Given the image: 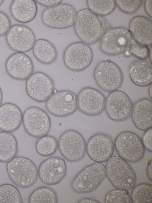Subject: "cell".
<instances>
[{
	"label": "cell",
	"instance_id": "obj_1",
	"mask_svg": "<svg viewBox=\"0 0 152 203\" xmlns=\"http://www.w3.org/2000/svg\"><path fill=\"white\" fill-rule=\"evenodd\" d=\"M74 26L77 36L82 42L88 45L98 42L104 32L99 17L88 9L77 13Z\"/></svg>",
	"mask_w": 152,
	"mask_h": 203
},
{
	"label": "cell",
	"instance_id": "obj_2",
	"mask_svg": "<svg viewBox=\"0 0 152 203\" xmlns=\"http://www.w3.org/2000/svg\"><path fill=\"white\" fill-rule=\"evenodd\" d=\"M105 169L107 178L117 189L128 190L135 186V172L127 161L119 155L112 156L107 161Z\"/></svg>",
	"mask_w": 152,
	"mask_h": 203
},
{
	"label": "cell",
	"instance_id": "obj_3",
	"mask_svg": "<svg viewBox=\"0 0 152 203\" xmlns=\"http://www.w3.org/2000/svg\"><path fill=\"white\" fill-rule=\"evenodd\" d=\"M6 169L11 181L20 188L30 187L37 180V167L31 160L27 157H15L7 162Z\"/></svg>",
	"mask_w": 152,
	"mask_h": 203
},
{
	"label": "cell",
	"instance_id": "obj_4",
	"mask_svg": "<svg viewBox=\"0 0 152 203\" xmlns=\"http://www.w3.org/2000/svg\"><path fill=\"white\" fill-rule=\"evenodd\" d=\"M106 177L105 166L95 162L86 166L75 176L71 188L77 193H89L96 189Z\"/></svg>",
	"mask_w": 152,
	"mask_h": 203
},
{
	"label": "cell",
	"instance_id": "obj_5",
	"mask_svg": "<svg viewBox=\"0 0 152 203\" xmlns=\"http://www.w3.org/2000/svg\"><path fill=\"white\" fill-rule=\"evenodd\" d=\"M115 149L118 155L126 161L136 163L141 160L145 149L142 139L135 133L126 131L120 133L114 142Z\"/></svg>",
	"mask_w": 152,
	"mask_h": 203
},
{
	"label": "cell",
	"instance_id": "obj_6",
	"mask_svg": "<svg viewBox=\"0 0 152 203\" xmlns=\"http://www.w3.org/2000/svg\"><path fill=\"white\" fill-rule=\"evenodd\" d=\"M93 76L98 86L107 92L117 90L121 86L124 80L123 74L120 68L109 60L101 62L96 66Z\"/></svg>",
	"mask_w": 152,
	"mask_h": 203
},
{
	"label": "cell",
	"instance_id": "obj_7",
	"mask_svg": "<svg viewBox=\"0 0 152 203\" xmlns=\"http://www.w3.org/2000/svg\"><path fill=\"white\" fill-rule=\"evenodd\" d=\"M58 148L61 155L66 160L75 162L82 159L86 151V144L82 134L76 130H67L60 136Z\"/></svg>",
	"mask_w": 152,
	"mask_h": 203
},
{
	"label": "cell",
	"instance_id": "obj_8",
	"mask_svg": "<svg viewBox=\"0 0 152 203\" xmlns=\"http://www.w3.org/2000/svg\"><path fill=\"white\" fill-rule=\"evenodd\" d=\"M77 13L72 5L60 4L44 10L42 14V21L43 24L48 27L65 29L74 25Z\"/></svg>",
	"mask_w": 152,
	"mask_h": 203
},
{
	"label": "cell",
	"instance_id": "obj_9",
	"mask_svg": "<svg viewBox=\"0 0 152 203\" xmlns=\"http://www.w3.org/2000/svg\"><path fill=\"white\" fill-rule=\"evenodd\" d=\"M132 37L129 30L119 27L107 30L101 39L102 51L109 55H116L125 52Z\"/></svg>",
	"mask_w": 152,
	"mask_h": 203
},
{
	"label": "cell",
	"instance_id": "obj_10",
	"mask_svg": "<svg viewBox=\"0 0 152 203\" xmlns=\"http://www.w3.org/2000/svg\"><path fill=\"white\" fill-rule=\"evenodd\" d=\"M24 129L30 136L39 138L46 135L51 127V121L48 114L41 108L32 106L27 109L23 114Z\"/></svg>",
	"mask_w": 152,
	"mask_h": 203
},
{
	"label": "cell",
	"instance_id": "obj_11",
	"mask_svg": "<svg viewBox=\"0 0 152 203\" xmlns=\"http://www.w3.org/2000/svg\"><path fill=\"white\" fill-rule=\"evenodd\" d=\"M93 53L89 46L82 42H75L69 45L65 49L63 60L66 67L70 70L80 72L90 65Z\"/></svg>",
	"mask_w": 152,
	"mask_h": 203
},
{
	"label": "cell",
	"instance_id": "obj_12",
	"mask_svg": "<svg viewBox=\"0 0 152 203\" xmlns=\"http://www.w3.org/2000/svg\"><path fill=\"white\" fill-rule=\"evenodd\" d=\"M133 104L128 95L124 92L116 90L108 94L106 99L105 109L111 120L122 121L131 115Z\"/></svg>",
	"mask_w": 152,
	"mask_h": 203
},
{
	"label": "cell",
	"instance_id": "obj_13",
	"mask_svg": "<svg viewBox=\"0 0 152 203\" xmlns=\"http://www.w3.org/2000/svg\"><path fill=\"white\" fill-rule=\"evenodd\" d=\"M26 90L28 96L38 102H44L53 93L54 84L53 80L43 72L33 73L26 80Z\"/></svg>",
	"mask_w": 152,
	"mask_h": 203
},
{
	"label": "cell",
	"instance_id": "obj_14",
	"mask_svg": "<svg viewBox=\"0 0 152 203\" xmlns=\"http://www.w3.org/2000/svg\"><path fill=\"white\" fill-rule=\"evenodd\" d=\"M45 107L48 111L54 116H67L74 113L77 109V96L68 90L57 91L46 101Z\"/></svg>",
	"mask_w": 152,
	"mask_h": 203
},
{
	"label": "cell",
	"instance_id": "obj_15",
	"mask_svg": "<svg viewBox=\"0 0 152 203\" xmlns=\"http://www.w3.org/2000/svg\"><path fill=\"white\" fill-rule=\"evenodd\" d=\"M6 40L11 50L24 53L31 50L36 40L33 31L28 26L20 24L11 26L6 34Z\"/></svg>",
	"mask_w": 152,
	"mask_h": 203
},
{
	"label": "cell",
	"instance_id": "obj_16",
	"mask_svg": "<svg viewBox=\"0 0 152 203\" xmlns=\"http://www.w3.org/2000/svg\"><path fill=\"white\" fill-rule=\"evenodd\" d=\"M77 100V109L87 115H99L105 109L106 98L96 88L91 87L83 88L78 94Z\"/></svg>",
	"mask_w": 152,
	"mask_h": 203
},
{
	"label": "cell",
	"instance_id": "obj_17",
	"mask_svg": "<svg viewBox=\"0 0 152 203\" xmlns=\"http://www.w3.org/2000/svg\"><path fill=\"white\" fill-rule=\"evenodd\" d=\"M115 149L111 137L102 133L92 136L86 145V151L89 157L95 162H105L113 155Z\"/></svg>",
	"mask_w": 152,
	"mask_h": 203
},
{
	"label": "cell",
	"instance_id": "obj_18",
	"mask_svg": "<svg viewBox=\"0 0 152 203\" xmlns=\"http://www.w3.org/2000/svg\"><path fill=\"white\" fill-rule=\"evenodd\" d=\"M66 172V165L64 160L59 157H53L46 159L40 164L38 176L44 184L54 185L63 179Z\"/></svg>",
	"mask_w": 152,
	"mask_h": 203
},
{
	"label": "cell",
	"instance_id": "obj_19",
	"mask_svg": "<svg viewBox=\"0 0 152 203\" xmlns=\"http://www.w3.org/2000/svg\"><path fill=\"white\" fill-rule=\"evenodd\" d=\"M6 71L11 78L16 80H26L33 73L34 66L31 58L24 53L11 54L5 63Z\"/></svg>",
	"mask_w": 152,
	"mask_h": 203
},
{
	"label": "cell",
	"instance_id": "obj_20",
	"mask_svg": "<svg viewBox=\"0 0 152 203\" xmlns=\"http://www.w3.org/2000/svg\"><path fill=\"white\" fill-rule=\"evenodd\" d=\"M151 100L143 98L133 104L131 116L133 122L138 129L143 131L152 128Z\"/></svg>",
	"mask_w": 152,
	"mask_h": 203
},
{
	"label": "cell",
	"instance_id": "obj_21",
	"mask_svg": "<svg viewBox=\"0 0 152 203\" xmlns=\"http://www.w3.org/2000/svg\"><path fill=\"white\" fill-rule=\"evenodd\" d=\"M22 111L15 104L7 102L0 106V130L13 132L19 129L22 122Z\"/></svg>",
	"mask_w": 152,
	"mask_h": 203
},
{
	"label": "cell",
	"instance_id": "obj_22",
	"mask_svg": "<svg viewBox=\"0 0 152 203\" xmlns=\"http://www.w3.org/2000/svg\"><path fill=\"white\" fill-rule=\"evenodd\" d=\"M129 27L135 40L148 46H151L152 22L150 19L142 16H135L131 20Z\"/></svg>",
	"mask_w": 152,
	"mask_h": 203
},
{
	"label": "cell",
	"instance_id": "obj_23",
	"mask_svg": "<svg viewBox=\"0 0 152 203\" xmlns=\"http://www.w3.org/2000/svg\"><path fill=\"white\" fill-rule=\"evenodd\" d=\"M10 11L12 18L23 24L33 21L37 13L36 2L33 0H13L11 2Z\"/></svg>",
	"mask_w": 152,
	"mask_h": 203
},
{
	"label": "cell",
	"instance_id": "obj_24",
	"mask_svg": "<svg viewBox=\"0 0 152 203\" xmlns=\"http://www.w3.org/2000/svg\"><path fill=\"white\" fill-rule=\"evenodd\" d=\"M130 78L135 85L144 87L151 84L152 69L148 63L142 60L132 62L129 68Z\"/></svg>",
	"mask_w": 152,
	"mask_h": 203
},
{
	"label": "cell",
	"instance_id": "obj_25",
	"mask_svg": "<svg viewBox=\"0 0 152 203\" xmlns=\"http://www.w3.org/2000/svg\"><path fill=\"white\" fill-rule=\"evenodd\" d=\"M33 55L39 62L49 65L54 62L58 57L57 51L50 42L39 39L36 40L32 48Z\"/></svg>",
	"mask_w": 152,
	"mask_h": 203
},
{
	"label": "cell",
	"instance_id": "obj_26",
	"mask_svg": "<svg viewBox=\"0 0 152 203\" xmlns=\"http://www.w3.org/2000/svg\"><path fill=\"white\" fill-rule=\"evenodd\" d=\"M18 151L17 141L14 135L10 132H0V162H9L16 156Z\"/></svg>",
	"mask_w": 152,
	"mask_h": 203
},
{
	"label": "cell",
	"instance_id": "obj_27",
	"mask_svg": "<svg viewBox=\"0 0 152 203\" xmlns=\"http://www.w3.org/2000/svg\"><path fill=\"white\" fill-rule=\"evenodd\" d=\"M29 202L30 203H56L58 202V198L53 189L48 187H41L32 192Z\"/></svg>",
	"mask_w": 152,
	"mask_h": 203
},
{
	"label": "cell",
	"instance_id": "obj_28",
	"mask_svg": "<svg viewBox=\"0 0 152 203\" xmlns=\"http://www.w3.org/2000/svg\"><path fill=\"white\" fill-rule=\"evenodd\" d=\"M35 147L39 155L50 156L56 152L58 147V141L54 136L47 135L39 138L36 142Z\"/></svg>",
	"mask_w": 152,
	"mask_h": 203
},
{
	"label": "cell",
	"instance_id": "obj_29",
	"mask_svg": "<svg viewBox=\"0 0 152 203\" xmlns=\"http://www.w3.org/2000/svg\"><path fill=\"white\" fill-rule=\"evenodd\" d=\"M133 188L131 196L132 203H152V185L142 183Z\"/></svg>",
	"mask_w": 152,
	"mask_h": 203
},
{
	"label": "cell",
	"instance_id": "obj_30",
	"mask_svg": "<svg viewBox=\"0 0 152 203\" xmlns=\"http://www.w3.org/2000/svg\"><path fill=\"white\" fill-rule=\"evenodd\" d=\"M86 3L88 9L98 16H104L111 14L115 9V0H88Z\"/></svg>",
	"mask_w": 152,
	"mask_h": 203
},
{
	"label": "cell",
	"instance_id": "obj_31",
	"mask_svg": "<svg viewBox=\"0 0 152 203\" xmlns=\"http://www.w3.org/2000/svg\"><path fill=\"white\" fill-rule=\"evenodd\" d=\"M22 202L21 195L15 186L7 183L0 185V203Z\"/></svg>",
	"mask_w": 152,
	"mask_h": 203
},
{
	"label": "cell",
	"instance_id": "obj_32",
	"mask_svg": "<svg viewBox=\"0 0 152 203\" xmlns=\"http://www.w3.org/2000/svg\"><path fill=\"white\" fill-rule=\"evenodd\" d=\"M126 52L129 55L143 60L148 57L149 49L147 46L139 43L132 37Z\"/></svg>",
	"mask_w": 152,
	"mask_h": 203
},
{
	"label": "cell",
	"instance_id": "obj_33",
	"mask_svg": "<svg viewBox=\"0 0 152 203\" xmlns=\"http://www.w3.org/2000/svg\"><path fill=\"white\" fill-rule=\"evenodd\" d=\"M128 190L118 189L112 190L106 195L104 200L106 203H132Z\"/></svg>",
	"mask_w": 152,
	"mask_h": 203
},
{
	"label": "cell",
	"instance_id": "obj_34",
	"mask_svg": "<svg viewBox=\"0 0 152 203\" xmlns=\"http://www.w3.org/2000/svg\"><path fill=\"white\" fill-rule=\"evenodd\" d=\"M116 4L123 12L128 14H132L140 8L142 1L139 0H115Z\"/></svg>",
	"mask_w": 152,
	"mask_h": 203
},
{
	"label": "cell",
	"instance_id": "obj_35",
	"mask_svg": "<svg viewBox=\"0 0 152 203\" xmlns=\"http://www.w3.org/2000/svg\"><path fill=\"white\" fill-rule=\"evenodd\" d=\"M11 26V21L9 16L0 11V37L6 35Z\"/></svg>",
	"mask_w": 152,
	"mask_h": 203
},
{
	"label": "cell",
	"instance_id": "obj_36",
	"mask_svg": "<svg viewBox=\"0 0 152 203\" xmlns=\"http://www.w3.org/2000/svg\"><path fill=\"white\" fill-rule=\"evenodd\" d=\"M143 135L142 140L145 149L149 152H152V128L148 129L145 131Z\"/></svg>",
	"mask_w": 152,
	"mask_h": 203
},
{
	"label": "cell",
	"instance_id": "obj_37",
	"mask_svg": "<svg viewBox=\"0 0 152 203\" xmlns=\"http://www.w3.org/2000/svg\"><path fill=\"white\" fill-rule=\"evenodd\" d=\"M35 1L41 5L48 8L54 7L61 4L62 1L61 0H39Z\"/></svg>",
	"mask_w": 152,
	"mask_h": 203
},
{
	"label": "cell",
	"instance_id": "obj_38",
	"mask_svg": "<svg viewBox=\"0 0 152 203\" xmlns=\"http://www.w3.org/2000/svg\"><path fill=\"white\" fill-rule=\"evenodd\" d=\"M145 9L147 14L152 17V0H147L145 3Z\"/></svg>",
	"mask_w": 152,
	"mask_h": 203
},
{
	"label": "cell",
	"instance_id": "obj_39",
	"mask_svg": "<svg viewBox=\"0 0 152 203\" xmlns=\"http://www.w3.org/2000/svg\"><path fill=\"white\" fill-rule=\"evenodd\" d=\"M78 203H99L100 202L96 199L90 198H84L82 199L79 201Z\"/></svg>",
	"mask_w": 152,
	"mask_h": 203
},
{
	"label": "cell",
	"instance_id": "obj_40",
	"mask_svg": "<svg viewBox=\"0 0 152 203\" xmlns=\"http://www.w3.org/2000/svg\"><path fill=\"white\" fill-rule=\"evenodd\" d=\"M146 173L149 179L152 182V162L148 165Z\"/></svg>",
	"mask_w": 152,
	"mask_h": 203
},
{
	"label": "cell",
	"instance_id": "obj_41",
	"mask_svg": "<svg viewBox=\"0 0 152 203\" xmlns=\"http://www.w3.org/2000/svg\"><path fill=\"white\" fill-rule=\"evenodd\" d=\"M3 98V92L0 86V106L2 102Z\"/></svg>",
	"mask_w": 152,
	"mask_h": 203
},
{
	"label": "cell",
	"instance_id": "obj_42",
	"mask_svg": "<svg viewBox=\"0 0 152 203\" xmlns=\"http://www.w3.org/2000/svg\"><path fill=\"white\" fill-rule=\"evenodd\" d=\"M148 93L150 97L151 100L152 99V85H151L150 86L148 90Z\"/></svg>",
	"mask_w": 152,
	"mask_h": 203
},
{
	"label": "cell",
	"instance_id": "obj_43",
	"mask_svg": "<svg viewBox=\"0 0 152 203\" xmlns=\"http://www.w3.org/2000/svg\"><path fill=\"white\" fill-rule=\"evenodd\" d=\"M148 57H149L151 63L152 61V47H151L149 50V52L148 54Z\"/></svg>",
	"mask_w": 152,
	"mask_h": 203
},
{
	"label": "cell",
	"instance_id": "obj_44",
	"mask_svg": "<svg viewBox=\"0 0 152 203\" xmlns=\"http://www.w3.org/2000/svg\"><path fill=\"white\" fill-rule=\"evenodd\" d=\"M4 2V0H0V6L2 5Z\"/></svg>",
	"mask_w": 152,
	"mask_h": 203
}]
</instances>
